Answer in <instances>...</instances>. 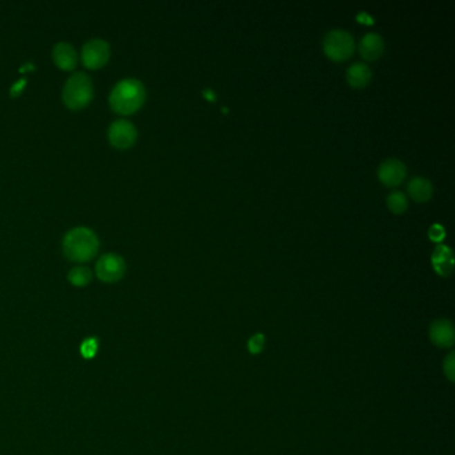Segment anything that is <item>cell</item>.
Listing matches in <instances>:
<instances>
[{"label":"cell","instance_id":"cell-1","mask_svg":"<svg viewBox=\"0 0 455 455\" xmlns=\"http://www.w3.org/2000/svg\"><path fill=\"white\" fill-rule=\"evenodd\" d=\"M146 100V89L138 79L127 77L118 82L110 94V106L116 114L136 113Z\"/></svg>","mask_w":455,"mask_h":455},{"label":"cell","instance_id":"cell-2","mask_svg":"<svg viewBox=\"0 0 455 455\" xmlns=\"http://www.w3.org/2000/svg\"><path fill=\"white\" fill-rule=\"evenodd\" d=\"M98 250L99 238L91 228H73L63 238V252L73 262H89L94 259Z\"/></svg>","mask_w":455,"mask_h":455},{"label":"cell","instance_id":"cell-3","mask_svg":"<svg viewBox=\"0 0 455 455\" xmlns=\"http://www.w3.org/2000/svg\"><path fill=\"white\" fill-rule=\"evenodd\" d=\"M94 96L91 77L84 73H75L67 79L63 87V102L71 110H82L90 104Z\"/></svg>","mask_w":455,"mask_h":455},{"label":"cell","instance_id":"cell-4","mask_svg":"<svg viewBox=\"0 0 455 455\" xmlns=\"http://www.w3.org/2000/svg\"><path fill=\"white\" fill-rule=\"evenodd\" d=\"M323 50L330 59L342 62L353 55L355 50V40L349 31L335 28L327 32L323 39Z\"/></svg>","mask_w":455,"mask_h":455},{"label":"cell","instance_id":"cell-5","mask_svg":"<svg viewBox=\"0 0 455 455\" xmlns=\"http://www.w3.org/2000/svg\"><path fill=\"white\" fill-rule=\"evenodd\" d=\"M95 272L102 282L115 284L124 277L126 262L120 255L114 252L104 254L96 262Z\"/></svg>","mask_w":455,"mask_h":455},{"label":"cell","instance_id":"cell-6","mask_svg":"<svg viewBox=\"0 0 455 455\" xmlns=\"http://www.w3.org/2000/svg\"><path fill=\"white\" fill-rule=\"evenodd\" d=\"M111 55L110 44L103 39H91L82 48V62L84 67L98 70L107 64Z\"/></svg>","mask_w":455,"mask_h":455},{"label":"cell","instance_id":"cell-7","mask_svg":"<svg viewBox=\"0 0 455 455\" xmlns=\"http://www.w3.org/2000/svg\"><path fill=\"white\" fill-rule=\"evenodd\" d=\"M138 139V131L130 120L118 119L109 127V140L119 150H127L133 147Z\"/></svg>","mask_w":455,"mask_h":455},{"label":"cell","instance_id":"cell-8","mask_svg":"<svg viewBox=\"0 0 455 455\" xmlns=\"http://www.w3.org/2000/svg\"><path fill=\"white\" fill-rule=\"evenodd\" d=\"M407 174L406 165L397 158L386 159L378 167V178L380 182L387 187H394L400 185Z\"/></svg>","mask_w":455,"mask_h":455},{"label":"cell","instance_id":"cell-9","mask_svg":"<svg viewBox=\"0 0 455 455\" xmlns=\"http://www.w3.org/2000/svg\"><path fill=\"white\" fill-rule=\"evenodd\" d=\"M53 59L59 68L64 71H73L77 63V54L71 43L59 41L53 50Z\"/></svg>","mask_w":455,"mask_h":455},{"label":"cell","instance_id":"cell-10","mask_svg":"<svg viewBox=\"0 0 455 455\" xmlns=\"http://www.w3.org/2000/svg\"><path fill=\"white\" fill-rule=\"evenodd\" d=\"M384 41L380 34L367 32L360 39V53L362 57L367 60H375L383 54Z\"/></svg>","mask_w":455,"mask_h":455},{"label":"cell","instance_id":"cell-11","mask_svg":"<svg viewBox=\"0 0 455 455\" xmlns=\"http://www.w3.org/2000/svg\"><path fill=\"white\" fill-rule=\"evenodd\" d=\"M430 338L433 343H436L439 347L452 346L454 343L453 324L446 319H440L433 323L430 327Z\"/></svg>","mask_w":455,"mask_h":455},{"label":"cell","instance_id":"cell-12","mask_svg":"<svg viewBox=\"0 0 455 455\" xmlns=\"http://www.w3.org/2000/svg\"><path fill=\"white\" fill-rule=\"evenodd\" d=\"M431 262L439 275L446 277V275L452 274L453 267H454V258H453L452 248L446 245H438L433 252Z\"/></svg>","mask_w":455,"mask_h":455},{"label":"cell","instance_id":"cell-13","mask_svg":"<svg viewBox=\"0 0 455 455\" xmlns=\"http://www.w3.org/2000/svg\"><path fill=\"white\" fill-rule=\"evenodd\" d=\"M407 190L416 202H426L433 195V185L427 178L416 176L409 182Z\"/></svg>","mask_w":455,"mask_h":455},{"label":"cell","instance_id":"cell-14","mask_svg":"<svg viewBox=\"0 0 455 455\" xmlns=\"http://www.w3.org/2000/svg\"><path fill=\"white\" fill-rule=\"evenodd\" d=\"M371 80V70L367 64L357 62L351 64L347 70V82L350 86L355 89H362L367 86V83Z\"/></svg>","mask_w":455,"mask_h":455},{"label":"cell","instance_id":"cell-15","mask_svg":"<svg viewBox=\"0 0 455 455\" xmlns=\"http://www.w3.org/2000/svg\"><path fill=\"white\" fill-rule=\"evenodd\" d=\"M68 282L75 287H84L93 281V271L86 266H75L68 272Z\"/></svg>","mask_w":455,"mask_h":455},{"label":"cell","instance_id":"cell-16","mask_svg":"<svg viewBox=\"0 0 455 455\" xmlns=\"http://www.w3.org/2000/svg\"><path fill=\"white\" fill-rule=\"evenodd\" d=\"M407 196L402 191H393L387 196V206L389 210L394 214H402L407 209Z\"/></svg>","mask_w":455,"mask_h":455},{"label":"cell","instance_id":"cell-17","mask_svg":"<svg viewBox=\"0 0 455 455\" xmlns=\"http://www.w3.org/2000/svg\"><path fill=\"white\" fill-rule=\"evenodd\" d=\"M99 351V341L91 337L82 342L80 344V354L84 360H94L96 354Z\"/></svg>","mask_w":455,"mask_h":455},{"label":"cell","instance_id":"cell-18","mask_svg":"<svg viewBox=\"0 0 455 455\" xmlns=\"http://www.w3.org/2000/svg\"><path fill=\"white\" fill-rule=\"evenodd\" d=\"M265 344V338L262 335H255L248 342V347L251 353H259Z\"/></svg>","mask_w":455,"mask_h":455},{"label":"cell","instance_id":"cell-19","mask_svg":"<svg viewBox=\"0 0 455 455\" xmlns=\"http://www.w3.org/2000/svg\"><path fill=\"white\" fill-rule=\"evenodd\" d=\"M430 238L434 241H442L445 238V230L440 225H434L430 228Z\"/></svg>","mask_w":455,"mask_h":455},{"label":"cell","instance_id":"cell-20","mask_svg":"<svg viewBox=\"0 0 455 455\" xmlns=\"http://www.w3.org/2000/svg\"><path fill=\"white\" fill-rule=\"evenodd\" d=\"M449 360H446L445 362V371H446V374H447V377L450 378V380H453V373H454V363H453V358H454V355L453 354H450L449 357H447Z\"/></svg>","mask_w":455,"mask_h":455}]
</instances>
